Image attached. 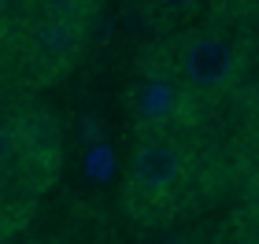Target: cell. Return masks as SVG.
I'll list each match as a JSON object with an SVG mask.
<instances>
[{
    "mask_svg": "<svg viewBox=\"0 0 259 244\" xmlns=\"http://www.w3.org/2000/svg\"><path fill=\"white\" fill-rule=\"evenodd\" d=\"M22 8H26V0H0V41H4L8 33L15 30Z\"/></svg>",
    "mask_w": 259,
    "mask_h": 244,
    "instance_id": "11",
    "label": "cell"
},
{
    "mask_svg": "<svg viewBox=\"0 0 259 244\" xmlns=\"http://www.w3.org/2000/svg\"><path fill=\"white\" fill-rule=\"evenodd\" d=\"M0 96H4L8 119L19 133V144H22L26 167L33 174V185L45 196L63 174V126L56 119V111L30 89L0 85Z\"/></svg>",
    "mask_w": 259,
    "mask_h": 244,
    "instance_id": "4",
    "label": "cell"
},
{
    "mask_svg": "<svg viewBox=\"0 0 259 244\" xmlns=\"http://www.w3.org/2000/svg\"><path fill=\"white\" fill-rule=\"evenodd\" d=\"M237 174V204L230 215V229L237 240H259V144L233 148Z\"/></svg>",
    "mask_w": 259,
    "mask_h": 244,
    "instance_id": "6",
    "label": "cell"
},
{
    "mask_svg": "<svg viewBox=\"0 0 259 244\" xmlns=\"http://www.w3.org/2000/svg\"><path fill=\"white\" fill-rule=\"evenodd\" d=\"M30 211H33V204L19 200V196H11V192L4 189V185H0V237L19 233V229L26 226Z\"/></svg>",
    "mask_w": 259,
    "mask_h": 244,
    "instance_id": "9",
    "label": "cell"
},
{
    "mask_svg": "<svg viewBox=\"0 0 259 244\" xmlns=\"http://www.w3.org/2000/svg\"><path fill=\"white\" fill-rule=\"evenodd\" d=\"M0 185H4L11 196H19V200H26L33 207H37V200H41L37 185H33V174L26 167V156H22L19 133H15V126H11V119H8L4 96H0Z\"/></svg>",
    "mask_w": 259,
    "mask_h": 244,
    "instance_id": "7",
    "label": "cell"
},
{
    "mask_svg": "<svg viewBox=\"0 0 259 244\" xmlns=\"http://www.w3.org/2000/svg\"><path fill=\"white\" fill-rule=\"evenodd\" d=\"M215 8H219L222 19H233L241 26L259 22V0H215Z\"/></svg>",
    "mask_w": 259,
    "mask_h": 244,
    "instance_id": "10",
    "label": "cell"
},
{
    "mask_svg": "<svg viewBox=\"0 0 259 244\" xmlns=\"http://www.w3.org/2000/svg\"><path fill=\"white\" fill-rule=\"evenodd\" d=\"M215 181L200 130L134 133L122 167V207L137 226L163 229L204 207Z\"/></svg>",
    "mask_w": 259,
    "mask_h": 244,
    "instance_id": "1",
    "label": "cell"
},
{
    "mask_svg": "<svg viewBox=\"0 0 259 244\" xmlns=\"http://www.w3.org/2000/svg\"><path fill=\"white\" fill-rule=\"evenodd\" d=\"M148 52L159 60V67L170 74V81L182 89V96L193 104V111L204 122L230 100H237L244 81L252 78L255 60L248 26L222 15L174 26Z\"/></svg>",
    "mask_w": 259,
    "mask_h": 244,
    "instance_id": "2",
    "label": "cell"
},
{
    "mask_svg": "<svg viewBox=\"0 0 259 244\" xmlns=\"http://www.w3.org/2000/svg\"><path fill=\"white\" fill-rule=\"evenodd\" d=\"M104 0H26L0 41V85L41 92L63 81L89 48Z\"/></svg>",
    "mask_w": 259,
    "mask_h": 244,
    "instance_id": "3",
    "label": "cell"
},
{
    "mask_svg": "<svg viewBox=\"0 0 259 244\" xmlns=\"http://www.w3.org/2000/svg\"><path fill=\"white\" fill-rule=\"evenodd\" d=\"M241 92H259V74L255 78H248V81H244V89ZM241 92H237V96H241Z\"/></svg>",
    "mask_w": 259,
    "mask_h": 244,
    "instance_id": "12",
    "label": "cell"
},
{
    "mask_svg": "<svg viewBox=\"0 0 259 244\" xmlns=\"http://www.w3.org/2000/svg\"><path fill=\"white\" fill-rule=\"evenodd\" d=\"M130 133H170V130H200L204 119L193 111V104L182 96V89L159 67L148 48L137 60V78L130 85Z\"/></svg>",
    "mask_w": 259,
    "mask_h": 244,
    "instance_id": "5",
    "label": "cell"
},
{
    "mask_svg": "<svg viewBox=\"0 0 259 244\" xmlns=\"http://www.w3.org/2000/svg\"><path fill=\"white\" fill-rule=\"evenodd\" d=\"M141 8H145L152 26H159L167 33V30L185 26V22H193V19H204L207 11L215 8V0H141Z\"/></svg>",
    "mask_w": 259,
    "mask_h": 244,
    "instance_id": "8",
    "label": "cell"
}]
</instances>
